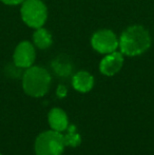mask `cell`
<instances>
[{
	"label": "cell",
	"mask_w": 154,
	"mask_h": 155,
	"mask_svg": "<svg viewBox=\"0 0 154 155\" xmlns=\"http://www.w3.org/2000/svg\"><path fill=\"white\" fill-rule=\"evenodd\" d=\"M151 36L148 30L139 25L127 28L119 37V51L123 55L134 57L142 55L151 47Z\"/></svg>",
	"instance_id": "6da1fadb"
},
{
	"label": "cell",
	"mask_w": 154,
	"mask_h": 155,
	"mask_svg": "<svg viewBox=\"0 0 154 155\" xmlns=\"http://www.w3.org/2000/svg\"><path fill=\"white\" fill-rule=\"evenodd\" d=\"M51 75L41 67H30L22 76V87L25 92L32 97H41L50 89Z\"/></svg>",
	"instance_id": "7a4b0ae2"
},
{
	"label": "cell",
	"mask_w": 154,
	"mask_h": 155,
	"mask_svg": "<svg viewBox=\"0 0 154 155\" xmlns=\"http://www.w3.org/2000/svg\"><path fill=\"white\" fill-rule=\"evenodd\" d=\"M20 15L23 22L32 29L43 27L48 18V10L41 0H25L21 3Z\"/></svg>",
	"instance_id": "3957f363"
},
{
	"label": "cell",
	"mask_w": 154,
	"mask_h": 155,
	"mask_svg": "<svg viewBox=\"0 0 154 155\" xmlns=\"http://www.w3.org/2000/svg\"><path fill=\"white\" fill-rule=\"evenodd\" d=\"M64 135L57 131H47L37 137L35 143L36 155H60L64 147Z\"/></svg>",
	"instance_id": "277c9868"
},
{
	"label": "cell",
	"mask_w": 154,
	"mask_h": 155,
	"mask_svg": "<svg viewBox=\"0 0 154 155\" xmlns=\"http://www.w3.org/2000/svg\"><path fill=\"white\" fill-rule=\"evenodd\" d=\"M91 45L97 53L107 55L117 51L119 48V38L111 30H98L91 37Z\"/></svg>",
	"instance_id": "5b68a950"
},
{
	"label": "cell",
	"mask_w": 154,
	"mask_h": 155,
	"mask_svg": "<svg viewBox=\"0 0 154 155\" xmlns=\"http://www.w3.org/2000/svg\"><path fill=\"white\" fill-rule=\"evenodd\" d=\"M36 58L35 45L30 41H21L18 43L13 54L14 64L20 69L32 67Z\"/></svg>",
	"instance_id": "8992f818"
},
{
	"label": "cell",
	"mask_w": 154,
	"mask_h": 155,
	"mask_svg": "<svg viewBox=\"0 0 154 155\" xmlns=\"http://www.w3.org/2000/svg\"><path fill=\"white\" fill-rule=\"evenodd\" d=\"M123 64V55L115 51L107 54L99 63V71L106 76H113L121 70Z\"/></svg>",
	"instance_id": "52a82bcc"
},
{
	"label": "cell",
	"mask_w": 154,
	"mask_h": 155,
	"mask_svg": "<svg viewBox=\"0 0 154 155\" xmlns=\"http://www.w3.org/2000/svg\"><path fill=\"white\" fill-rule=\"evenodd\" d=\"M73 88L78 92L87 93L94 86V78L90 73L86 71H80L73 76Z\"/></svg>",
	"instance_id": "ba28073f"
},
{
	"label": "cell",
	"mask_w": 154,
	"mask_h": 155,
	"mask_svg": "<svg viewBox=\"0 0 154 155\" xmlns=\"http://www.w3.org/2000/svg\"><path fill=\"white\" fill-rule=\"evenodd\" d=\"M49 124L54 131L61 132L68 129L69 121L66 113L60 109H53L49 113Z\"/></svg>",
	"instance_id": "9c48e42d"
},
{
	"label": "cell",
	"mask_w": 154,
	"mask_h": 155,
	"mask_svg": "<svg viewBox=\"0 0 154 155\" xmlns=\"http://www.w3.org/2000/svg\"><path fill=\"white\" fill-rule=\"evenodd\" d=\"M53 43L52 34L48 30L43 29L42 27L39 29H35L33 34V45L40 50H47Z\"/></svg>",
	"instance_id": "30bf717a"
},
{
	"label": "cell",
	"mask_w": 154,
	"mask_h": 155,
	"mask_svg": "<svg viewBox=\"0 0 154 155\" xmlns=\"http://www.w3.org/2000/svg\"><path fill=\"white\" fill-rule=\"evenodd\" d=\"M52 67H53L54 72L61 77H66V76L70 75L73 68L70 59L64 55H60L56 59H54V61L52 62Z\"/></svg>",
	"instance_id": "8fae6325"
},
{
	"label": "cell",
	"mask_w": 154,
	"mask_h": 155,
	"mask_svg": "<svg viewBox=\"0 0 154 155\" xmlns=\"http://www.w3.org/2000/svg\"><path fill=\"white\" fill-rule=\"evenodd\" d=\"M64 140L66 146H72V147H77L80 143V136L75 131V126H70L67 135H64Z\"/></svg>",
	"instance_id": "7c38bea8"
},
{
	"label": "cell",
	"mask_w": 154,
	"mask_h": 155,
	"mask_svg": "<svg viewBox=\"0 0 154 155\" xmlns=\"http://www.w3.org/2000/svg\"><path fill=\"white\" fill-rule=\"evenodd\" d=\"M0 1L6 5H18L22 3L25 0H0Z\"/></svg>",
	"instance_id": "4fadbf2b"
},
{
	"label": "cell",
	"mask_w": 154,
	"mask_h": 155,
	"mask_svg": "<svg viewBox=\"0 0 154 155\" xmlns=\"http://www.w3.org/2000/svg\"><path fill=\"white\" fill-rule=\"evenodd\" d=\"M67 95V88L64 86H59L57 88V96L60 98L66 97Z\"/></svg>",
	"instance_id": "5bb4252c"
},
{
	"label": "cell",
	"mask_w": 154,
	"mask_h": 155,
	"mask_svg": "<svg viewBox=\"0 0 154 155\" xmlns=\"http://www.w3.org/2000/svg\"><path fill=\"white\" fill-rule=\"evenodd\" d=\"M0 155H1V154H0Z\"/></svg>",
	"instance_id": "9a60e30c"
}]
</instances>
